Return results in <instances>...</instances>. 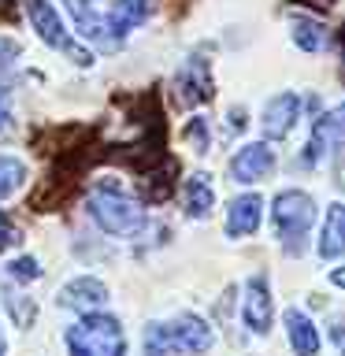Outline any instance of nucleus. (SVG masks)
<instances>
[{"mask_svg": "<svg viewBox=\"0 0 345 356\" xmlns=\"http://www.w3.org/2000/svg\"><path fill=\"white\" fill-rule=\"evenodd\" d=\"M241 316H245V327L252 334H264L271 330L275 323V305H271V289H267V278L264 275H252L245 282V300H241Z\"/></svg>", "mask_w": 345, "mask_h": 356, "instance_id": "0eeeda50", "label": "nucleus"}, {"mask_svg": "<svg viewBox=\"0 0 345 356\" xmlns=\"http://www.w3.org/2000/svg\"><path fill=\"white\" fill-rule=\"evenodd\" d=\"M8 275L19 278V282H33V278H41V267H38L33 256H19V260L8 264Z\"/></svg>", "mask_w": 345, "mask_h": 356, "instance_id": "aec40b11", "label": "nucleus"}, {"mask_svg": "<svg viewBox=\"0 0 345 356\" xmlns=\"http://www.w3.org/2000/svg\"><path fill=\"white\" fill-rule=\"evenodd\" d=\"M275 171V152L267 149L264 141H252L238 149V156L230 160V178L241 186H252V182H264L267 175Z\"/></svg>", "mask_w": 345, "mask_h": 356, "instance_id": "1a4fd4ad", "label": "nucleus"}, {"mask_svg": "<svg viewBox=\"0 0 345 356\" xmlns=\"http://www.w3.org/2000/svg\"><path fill=\"white\" fill-rule=\"evenodd\" d=\"M282 319H286V330H289V345H294V353H297V356H316V353H319V330H316V323H312L305 312H297V308H289Z\"/></svg>", "mask_w": 345, "mask_h": 356, "instance_id": "ddd939ff", "label": "nucleus"}, {"mask_svg": "<svg viewBox=\"0 0 345 356\" xmlns=\"http://www.w3.org/2000/svg\"><path fill=\"white\" fill-rule=\"evenodd\" d=\"M8 119H11V111H8V100H4V93H0V130L8 127Z\"/></svg>", "mask_w": 345, "mask_h": 356, "instance_id": "393cba45", "label": "nucleus"}, {"mask_svg": "<svg viewBox=\"0 0 345 356\" xmlns=\"http://www.w3.org/2000/svg\"><path fill=\"white\" fill-rule=\"evenodd\" d=\"M216 334L200 316L186 312L171 323H152L145 330V353L149 356H167V353H182V356H200L211 349Z\"/></svg>", "mask_w": 345, "mask_h": 356, "instance_id": "f257e3e1", "label": "nucleus"}, {"mask_svg": "<svg viewBox=\"0 0 345 356\" xmlns=\"http://www.w3.org/2000/svg\"><path fill=\"white\" fill-rule=\"evenodd\" d=\"M186 138L193 141V149L197 152H208V127H204V119H193L186 127Z\"/></svg>", "mask_w": 345, "mask_h": 356, "instance_id": "4be33fe9", "label": "nucleus"}, {"mask_svg": "<svg viewBox=\"0 0 345 356\" xmlns=\"http://www.w3.org/2000/svg\"><path fill=\"white\" fill-rule=\"evenodd\" d=\"M345 145V100L338 108L323 111V115L312 122V134H308V145H305V163L319 167L327 156H334Z\"/></svg>", "mask_w": 345, "mask_h": 356, "instance_id": "423d86ee", "label": "nucleus"}, {"mask_svg": "<svg viewBox=\"0 0 345 356\" xmlns=\"http://www.w3.org/2000/svg\"><path fill=\"white\" fill-rule=\"evenodd\" d=\"M15 15H19V0H0V19L11 22Z\"/></svg>", "mask_w": 345, "mask_h": 356, "instance_id": "b1692460", "label": "nucleus"}, {"mask_svg": "<svg viewBox=\"0 0 345 356\" xmlns=\"http://www.w3.org/2000/svg\"><path fill=\"white\" fill-rule=\"evenodd\" d=\"M15 56H19V44L4 38V41H0V74H4V71H8V67H11V63H15Z\"/></svg>", "mask_w": 345, "mask_h": 356, "instance_id": "5701e85b", "label": "nucleus"}, {"mask_svg": "<svg viewBox=\"0 0 345 356\" xmlns=\"http://www.w3.org/2000/svg\"><path fill=\"white\" fill-rule=\"evenodd\" d=\"M104 300H108V286L100 282V278H89V275L74 278V282H67L60 289V305L74 308V312H86V316H89V308H100Z\"/></svg>", "mask_w": 345, "mask_h": 356, "instance_id": "f8f14e48", "label": "nucleus"}, {"mask_svg": "<svg viewBox=\"0 0 345 356\" xmlns=\"http://www.w3.org/2000/svg\"><path fill=\"white\" fill-rule=\"evenodd\" d=\"M152 11H156L152 0H115V8H111V15H108L111 33H115V38H122V33H130L134 26H141V22L149 19Z\"/></svg>", "mask_w": 345, "mask_h": 356, "instance_id": "4468645a", "label": "nucleus"}, {"mask_svg": "<svg viewBox=\"0 0 345 356\" xmlns=\"http://www.w3.org/2000/svg\"><path fill=\"white\" fill-rule=\"evenodd\" d=\"M71 356H127V334L115 316H86L67 330Z\"/></svg>", "mask_w": 345, "mask_h": 356, "instance_id": "20e7f679", "label": "nucleus"}, {"mask_svg": "<svg viewBox=\"0 0 345 356\" xmlns=\"http://www.w3.org/2000/svg\"><path fill=\"white\" fill-rule=\"evenodd\" d=\"M22 11H26L30 26L38 30V38L49 44V49H60L63 56H71L78 67H89V63H93V52L82 49V44H74V38L67 33L63 19H60V11H56L49 0H22Z\"/></svg>", "mask_w": 345, "mask_h": 356, "instance_id": "39448f33", "label": "nucleus"}, {"mask_svg": "<svg viewBox=\"0 0 345 356\" xmlns=\"http://www.w3.org/2000/svg\"><path fill=\"white\" fill-rule=\"evenodd\" d=\"M297 119H300V97L297 93H278L267 100V108H264V134L271 141H282L289 138V130L297 127Z\"/></svg>", "mask_w": 345, "mask_h": 356, "instance_id": "9d476101", "label": "nucleus"}, {"mask_svg": "<svg viewBox=\"0 0 345 356\" xmlns=\"http://www.w3.org/2000/svg\"><path fill=\"white\" fill-rule=\"evenodd\" d=\"M330 282L345 289V267H334V271H330Z\"/></svg>", "mask_w": 345, "mask_h": 356, "instance_id": "a878e982", "label": "nucleus"}, {"mask_svg": "<svg viewBox=\"0 0 345 356\" xmlns=\"http://www.w3.org/2000/svg\"><path fill=\"white\" fill-rule=\"evenodd\" d=\"M22 182H26V163L11 160V156H0V200H8Z\"/></svg>", "mask_w": 345, "mask_h": 356, "instance_id": "a211bd4d", "label": "nucleus"}, {"mask_svg": "<svg viewBox=\"0 0 345 356\" xmlns=\"http://www.w3.org/2000/svg\"><path fill=\"white\" fill-rule=\"evenodd\" d=\"M264 219V200L256 193H241L230 200L227 208V238H249V234L260 230Z\"/></svg>", "mask_w": 345, "mask_h": 356, "instance_id": "9b49d317", "label": "nucleus"}, {"mask_svg": "<svg viewBox=\"0 0 345 356\" xmlns=\"http://www.w3.org/2000/svg\"><path fill=\"white\" fill-rule=\"evenodd\" d=\"M294 41H297L305 52H319L323 41H327V30H323L319 22H312V19H297V22H294Z\"/></svg>", "mask_w": 345, "mask_h": 356, "instance_id": "6ab92c4d", "label": "nucleus"}, {"mask_svg": "<svg viewBox=\"0 0 345 356\" xmlns=\"http://www.w3.org/2000/svg\"><path fill=\"white\" fill-rule=\"evenodd\" d=\"M11 245H19V227L11 222L8 211H0V252H8Z\"/></svg>", "mask_w": 345, "mask_h": 356, "instance_id": "412c9836", "label": "nucleus"}, {"mask_svg": "<svg viewBox=\"0 0 345 356\" xmlns=\"http://www.w3.org/2000/svg\"><path fill=\"white\" fill-rule=\"evenodd\" d=\"M319 256L323 260H338V256H345V204L327 208V222H323V238H319Z\"/></svg>", "mask_w": 345, "mask_h": 356, "instance_id": "2eb2a0df", "label": "nucleus"}, {"mask_svg": "<svg viewBox=\"0 0 345 356\" xmlns=\"http://www.w3.org/2000/svg\"><path fill=\"white\" fill-rule=\"evenodd\" d=\"M342 356H345V349H342Z\"/></svg>", "mask_w": 345, "mask_h": 356, "instance_id": "c85d7f7f", "label": "nucleus"}, {"mask_svg": "<svg viewBox=\"0 0 345 356\" xmlns=\"http://www.w3.org/2000/svg\"><path fill=\"white\" fill-rule=\"evenodd\" d=\"M0 356H4V338H0Z\"/></svg>", "mask_w": 345, "mask_h": 356, "instance_id": "cd10ccee", "label": "nucleus"}, {"mask_svg": "<svg viewBox=\"0 0 345 356\" xmlns=\"http://www.w3.org/2000/svg\"><path fill=\"white\" fill-rule=\"evenodd\" d=\"M67 8H71V15L78 19V26L89 41H100V44H115L119 38L111 33V22L104 15H97L93 8H86V0H67Z\"/></svg>", "mask_w": 345, "mask_h": 356, "instance_id": "dca6fc26", "label": "nucleus"}, {"mask_svg": "<svg viewBox=\"0 0 345 356\" xmlns=\"http://www.w3.org/2000/svg\"><path fill=\"white\" fill-rule=\"evenodd\" d=\"M342 67H345V33H342Z\"/></svg>", "mask_w": 345, "mask_h": 356, "instance_id": "bb28decb", "label": "nucleus"}, {"mask_svg": "<svg viewBox=\"0 0 345 356\" xmlns=\"http://www.w3.org/2000/svg\"><path fill=\"white\" fill-rule=\"evenodd\" d=\"M271 222H275V234L289 256L305 252L312 222H316V200L305 189H282L271 204Z\"/></svg>", "mask_w": 345, "mask_h": 356, "instance_id": "f03ea898", "label": "nucleus"}, {"mask_svg": "<svg viewBox=\"0 0 345 356\" xmlns=\"http://www.w3.org/2000/svg\"><path fill=\"white\" fill-rule=\"evenodd\" d=\"M86 208L97 219V227L104 234H115V238H130V234H138L145 227V208L122 193L119 186H93Z\"/></svg>", "mask_w": 345, "mask_h": 356, "instance_id": "7ed1b4c3", "label": "nucleus"}, {"mask_svg": "<svg viewBox=\"0 0 345 356\" xmlns=\"http://www.w3.org/2000/svg\"><path fill=\"white\" fill-rule=\"evenodd\" d=\"M175 86H178V100H182V104H208V100L216 97V82H211L204 56L186 60V67L175 78Z\"/></svg>", "mask_w": 345, "mask_h": 356, "instance_id": "6e6552de", "label": "nucleus"}, {"mask_svg": "<svg viewBox=\"0 0 345 356\" xmlns=\"http://www.w3.org/2000/svg\"><path fill=\"white\" fill-rule=\"evenodd\" d=\"M211 208H216V189H211L208 175H193L186 182V211H189V219H208Z\"/></svg>", "mask_w": 345, "mask_h": 356, "instance_id": "f3484780", "label": "nucleus"}]
</instances>
